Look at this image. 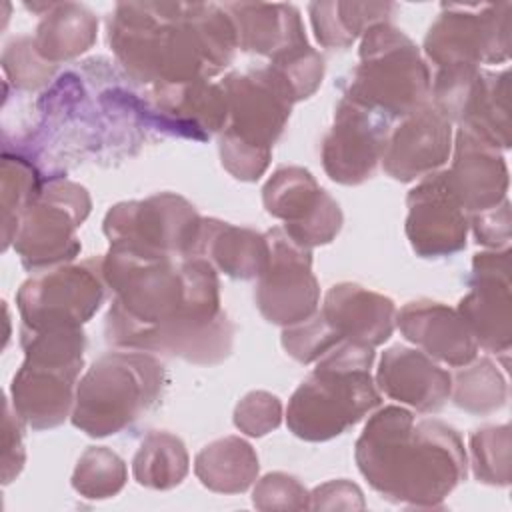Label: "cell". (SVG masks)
<instances>
[{
    "label": "cell",
    "mask_w": 512,
    "mask_h": 512,
    "mask_svg": "<svg viewBox=\"0 0 512 512\" xmlns=\"http://www.w3.org/2000/svg\"><path fill=\"white\" fill-rule=\"evenodd\" d=\"M102 274L114 294L104 322L108 344L200 366L230 356L234 324L222 308L218 272L208 260L144 256L110 246Z\"/></svg>",
    "instance_id": "1"
},
{
    "label": "cell",
    "mask_w": 512,
    "mask_h": 512,
    "mask_svg": "<svg viewBox=\"0 0 512 512\" xmlns=\"http://www.w3.org/2000/svg\"><path fill=\"white\" fill-rule=\"evenodd\" d=\"M106 40L128 76L150 88L210 80L238 50L234 22L214 2H118Z\"/></svg>",
    "instance_id": "2"
},
{
    "label": "cell",
    "mask_w": 512,
    "mask_h": 512,
    "mask_svg": "<svg viewBox=\"0 0 512 512\" xmlns=\"http://www.w3.org/2000/svg\"><path fill=\"white\" fill-rule=\"evenodd\" d=\"M360 474L384 500L438 508L466 480L468 456L456 428L416 418L402 404L376 410L354 446Z\"/></svg>",
    "instance_id": "3"
},
{
    "label": "cell",
    "mask_w": 512,
    "mask_h": 512,
    "mask_svg": "<svg viewBox=\"0 0 512 512\" xmlns=\"http://www.w3.org/2000/svg\"><path fill=\"white\" fill-rule=\"evenodd\" d=\"M374 358V348L340 342L316 360L288 400V430L306 442H326L378 408L382 396L370 374Z\"/></svg>",
    "instance_id": "4"
},
{
    "label": "cell",
    "mask_w": 512,
    "mask_h": 512,
    "mask_svg": "<svg viewBox=\"0 0 512 512\" xmlns=\"http://www.w3.org/2000/svg\"><path fill=\"white\" fill-rule=\"evenodd\" d=\"M166 384V370L154 354L108 352L78 380L70 422L92 438L120 434L158 406Z\"/></svg>",
    "instance_id": "5"
},
{
    "label": "cell",
    "mask_w": 512,
    "mask_h": 512,
    "mask_svg": "<svg viewBox=\"0 0 512 512\" xmlns=\"http://www.w3.org/2000/svg\"><path fill=\"white\" fill-rule=\"evenodd\" d=\"M24 362L10 384V402L32 430L64 424L74 408L78 376L84 366L82 326L44 330L20 328Z\"/></svg>",
    "instance_id": "6"
},
{
    "label": "cell",
    "mask_w": 512,
    "mask_h": 512,
    "mask_svg": "<svg viewBox=\"0 0 512 512\" xmlns=\"http://www.w3.org/2000/svg\"><path fill=\"white\" fill-rule=\"evenodd\" d=\"M360 62L340 80L342 98L390 120L430 104L432 76L420 48L392 22L372 24L360 38Z\"/></svg>",
    "instance_id": "7"
},
{
    "label": "cell",
    "mask_w": 512,
    "mask_h": 512,
    "mask_svg": "<svg viewBox=\"0 0 512 512\" xmlns=\"http://www.w3.org/2000/svg\"><path fill=\"white\" fill-rule=\"evenodd\" d=\"M220 86L228 100V122L218 136L220 162L236 180L256 182L270 164L294 102L268 68L230 72Z\"/></svg>",
    "instance_id": "8"
},
{
    "label": "cell",
    "mask_w": 512,
    "mask_h": 512,
    "mask_svg": "<svg viewBox=\"0 0 512 512\" xmlns=\"http://www.w3.org/2000/svg\"><path fill=\"white\" fill-rule=\"evenodd\" d=\"M92 208L90 194L68 178H48L18 220L14 250L26 270L70 264L82 250L78 228Z\"/></svg>",
    "instance_id": "9"
},
{
    "label": "cell",
    "mask_w": 512,
    "mask_h": 512,
    "mask_svg": "<svg viewBox=\"0 0 512 512\" xmlns=\"http://www.w3.org/2000/svg\"><path fill=\"white\" fill-rule=\"evenodd\" d=\"M202 216L176 192H158L144 200L114 204L102 222L110 246L134 250L144 256H194Z\"/></svg>",
    "instance_id": "10"
},
{
    "label": "cell",
    "mask_w": 512,
    "mask_h": 512,
    "mask_svg": "<svg viewBox=\"0 0 512 512\" xmlns=\"http://www.w3.org/2000/svg\"><path fill=\"white\" fill-rule=\"evenodd\" d=\"M106 292L102 256L42 270L16 292L20 328L84 326L104 304Z\"/></svg>",
    "instance_id": "11"
},
{
    "label": "cell",
    "mask_w": 512,
    "mask_h": 512,
    "mask_svg": "<svg viewBox=\"0 0 512 512\" xmlns=\"http://www.w3.org/2000/svg\"><path fill=\"white\" fill-rule=\"evenodd\" d=\"M424 36V56L436 68L500 64L510 58V2L442 4Z\"/></svg>",
    "instance_id": "12"
},
{
    "label": "cell",
    "mask_w": 512,
    "mask_h": 512,
    "mask_svg": "<svg viewBox=\"0 0 512 512\" xmlns=\"http://www.w3.org/2000/svg\"><path fill=\"white\" fill-rule=\"evenodd\" d=\"M508 70L478 66L438 68L430 86V104L454 126L472 132L498 150L510 148Z\"/></svg>",
    "instance_id": "13"
},
{
    "label": "cell",
    "mask_w": 512,
    "mask_h": 512,
    "mask_svg": "<svg viewBox=\"0 0 512 512\" xmlns=\"http://www.w3.org/2000/svg\"><path fill=\"white\" fill-rule=\"evenodd\" d=\"M270 258L256 278L254 302L260 314L276 326H294L316 314L320 286L312 272V248L292 240L282 226L266 232Z\"/></svg>",
    "instance_id": "14"
},
{
    "label": "cell",
    "mask_w": 512,
    "mask_h": 512,
    "mask_svg": "<svg viewBox=\"0 0 512 512\" xmlns=\"http://www.w3.org/2000/svg\"><path fill=\"white\" fill-rule=\"evenodd\" d=\"M266 212L306 248L330 244L344 224L340 204L302 166H282L262 186Z\"/></svg>",
    "instance_id": "15"
},
{
    "label": "cell",
    "mask_w": 512,
    "mask_h": 512,
    "mask_svg": "<svg viewBox=\"0 0 512 512\" xmlns=\"http://www.w3.org/2000/svg\"><path fill=\"white\" fill-rule=\"evenodd\" d=\"M390 130V118L340 96L320 150L328 178L344 186L370 180L382 160Z\"/></svg>",
    "instance_id": "16"
},
{
    "label": "cell",
    "mask_w": 512,
    "mask_h": 512,
    "mask_svg": "<svg viewBox=\"0 0 512 512\" xmlns=\"http://www.w3.org/2000/svg\"><path fill=\"white\" fill-rule=\"evenodd\" d=\"M404 232L420 258H444L466 246L470 216L460 204L448 172L436 170L406 196Z\"/></svg>",
    "instance_id": "17"
},
{
    "label": "cell",
    "mask_w": 512,
    "mask_h": 512,
    "mask_svg": "<svg viewBox=\"0 0 512 512\" xmlns=\"http://www.w3.org/2000/svg\"><path fill=\"white\" fill-rule=\"evenodd\" d=\"M468 288L458 302V314L478 346L488 352L508 354L512 344L510 248L474 254Z\"/></svg>",
    "instance_id": "18"
},
{
    "label": "cell",
    "mask_w": 512,
    "mask_h": 512,
    "mask_svg": "<svg viewBox=\"0 0 512 512\" xmlns=\"http://www.w3.org/2000/svg\"><path fill=\"white\" fill-rule=\"evenodd\" d=\"M450 154L452 124L426 104L392 126L380 164L392 180L406 184L442 170Z\"/></svg>",
    "instance_id": "19"
},
{
    "label": "cell",
    "mask_w": 512,
    "mask_h": 512,
    "mask_svg": "<svg viewBox=\"0 0 512 512\" xmlns=\"http://www.w3.org/2000/svg\"><path fill=\"white\" fill-rule=\"evenodd\" d=\"M388 398L422 414H434L446 406L452 390V374L418 348L394 344L382 352L374 378Z\"/></svg>",
    "instance_id": "20"
},
{
    "label": "cell",
    "mask_w": 512,
    "mask_h": 512,
    "mask_svg": "<svg viewBox=\"0 0 512 512\" xmlns=\"http://www.w3.org/2000/svg\"><path fill=\"white\" fill-rule=\"evenodd\" d=\"M396 326L408 342L452 368L466 366L478 356L476 338L458 310L448 304L428 298L406 302L396 312Z\"/></svg>",
    "instance_id": "21"
},
{
    "label": "cell",
    "mask_w": 512,
    "mask_h": 512,
    "mask_svg": "<svg viewBox=\"0 0 512 512\" xmlns=\"http://www.w3.org/2000/svg\"><path fill=\"white\" fill-rule=\"evenodd\" d=\"M318 312L342 342L376 348L392 336L398 310L394 300L380 292L356 282H338L324 294Z\"/></svg>",
    "instance_id": "22"
},
{
    "label": "cell",
    "mask_w": 512,
    "mask_h": 512,
    "mask_svg": "<svg viewBox=\"0 0 512 512\" xmlns=\"http://www.w3.org/2000/svg\"><path fill=\"white\" fill-rule=\"evenodd\" d=\"M452 146V164L446 172L468 216L504 202L510 178L502 152L462 128Z\"/></svg>",
    "instance_id": "23"
},
{
    "label": "cell",
    "mask_w": 512,
    "mask_h": 512,
    "mask_svg": "<svg viewBox=\"0 0 512 512\" xmlns=\"http://www.w3.org/2000/svg\"><path fill=\"white\" fill-rule=\"evenodd\" d=\"M222 8L234 22L242 52L274 58L292 46L308 42L300 10L294 4L224 2Z\"/></svg>",
    "instance_id": "24"
},
{
    "label": "cell",
    "mask_w": 512,
    "mask_h": 512,
    "mask_svg": "<svg viewBox=\"0 0 512 512\" xmlns=\"http://www.w3.org/2000/svg\"><path fill=\"white\" fill-rule=\"evenodd\" d=\"M194 256L208 260L216 272L234 280H254L268 266L270 244L266 234L258 230L202 218Z\"/></svg>",
    "instance_id": "25"
},
{
    "label": "cell",
    "mask_w": 512,
    "mask_h": 512,
    "mask_svg": "<svg viewBox=\"0 0 512 512\" xmlns=\"http://www.w3.org/2000/svg\"><path fill=\"white\" fill-rule=\"evenodd\" d=\"M150 96L166 124L186 130L192 138H198L196 132H202L204 138L214 132L220 134L228 122V100L220 82L196 80L158 86L152 88Z\"/></svg>",
    "instance_id": "26"
},
{
    "label": "cell",
    "mask_w": 512,
    "mask_h": 512,
    "mask_svg": "<svg viewBox=\"0 0 512 512\" xmlns=\"http://www.w3.org/2000/svg\"><path fill=\"white\" fill-rule=\"evenodd\" d=\"M98 36V18L78 2H48L36 34L34 48L52 66L74 60L92 48Z\"/></svg>",
    "instance_id": "27"
},
{
    "label": "cell",
    "mask_w": 512,
    "mask_h": 512,
    "mask_svg": "<svg viewBox=\"0 0 512 512\" xmlns=\"http://www.w3.org/2000/svg\"><path fill=\"white\" fill-rule=\"evenodd\" d=\"M258 454L242 436H222L208 442L194 458L200 484L218 494H242L258 480Z\"/></svg>",
    "instance_id": "28"
},
{
    "label": "cell",
    "mask_w": 512,
    "mask_h": 512,
    "mask_svg": "<svg viewBox=\"0 0 512 512\" xmlns=\"http://www.w3.org/2000/svg\"><path fill=\"white\" fill-rule=\"evenodd\" d=\"M396 8L394 2L328 0L310 2L308 16L320 46L344 50L362 38L372 24L390 22Z\"/></svg>",
    "instance_id": "29"
},
{
    "label": "cell",
    "mask_w": 512,
    "mask_h": 512,
    "mask_svg": "<svg viewBox=\"0 0 512 512\" xmlns=\"http://www.w3.org/2000/svg\"><path fill=\"white\" fill-rule=\"evenodd\" d=\"M190 470L186 444L172 432L152 430L140 442L132 458L134 480L150 490H172Z\"/></svg>",
    "instance_id": "30"
},
{
    "label": "cell",
    "mask_w": 512,
    "mask_h": 512,
    "mask_svg": "<svg viewBox=\"0 0 512 512\" xmlns=\"http://www.w3.org/2000/svg\"><path fill=\"white\" fill-rule=\"evenodd\" d=\"M450 400L468 414H492L508 400L506 376L492 358L476 356L452 374Z\"/></svg>",
    "instance_id": "31"
},
{
    "label": "cell",
    "mask_w": 512,
    "mask_h": 512,
    "mask_svg": "<svg viewBox=\"0 0 512 512\" xmlns=\"http://www.w3.org/2000/svg\"><path fill=\"white\" fill-rule=\"evenodd\" d=\"M38 168L20 154H2V248L14 242L20 214L44 186Z\"/></svg>",
    "instance_id": "32"
},
{
    "label": "cell",
    "mask_w": 512,
    "mask_h": 512,
    "mask_svg": "<svg viewBox=\"0 0 512 512\" xmlns=\"http://www.w3.org/2000/svg\"><path fill=\"white\" fill-rule=\"evenodd\" d=\"M128 480L126 462L108 446L86 448L72 472V488L88 500H106L116 496Z\"/></svg>",
    "instance_id": "33"
},
{
    "label": "cell",
    "mask_w": 512,
    "mask_h": 512,
    "mask_svg": "<svg viewBox=\"0 0 512 512\" xmlns=\"http://www.w3.org/2000/svg\"><path fill=\"white\" fill-rule=\"evenodd\" d=\"M470 466L474 478L488 486H508L512 478V430L490 424L470 434Z\"/></svg>",
    "instance_id": "34"
},
{
    "label": "cell",
    "mask_w": 512,
    "mask_h": 512,
    "mask_svg": "<svg viewBox=\"0 0 512 512\" xmlns=\"http://www.w3.org/2000/svg\"><path fill=\"white\" fill-rule=\"evenodd\" d=\"M278 80L288 98L296 104L310 98L324 78V58L308 42L292 46L274 58L266 66Z\"/></svg>",
    "instance_id": "35"
},
{
    "label": "cell",
    "mask_w": 512,
    "mask_h": 512,
    "mask_svg": "<svg viewBox=\"0 0 512 512\" xmlns=\"http://www.w3.org/2000/svg\"><path fill=\"white\" fill-rule=\"evenodd\" d=\"M2 68L8 82L18 90H38L56 74V66L40 58L30 36H16L4 46Z\"/></svg>",
    "instance_id": "36"
},
{
    "label": "cell",
    "mask_w": 512,
    "mask_h": 512,
    "mask_svg": "<svg viewBox=\"0 0 512 512\" xmlns=\"http://www.w3.org/2000/svg\"><path fill=\"white\" fill-rule=\"evenodd\" d=\"M284 408L276 394L266 390H252L240 398L234 408V426L250 436L262 438L282 424Z\"/></svg>",
    "instance_id": "37"
},
{
    "label": "cell",
    "mask_w": 512,
    "mask_h": 512,
    "mask_svg": "<svg viewBox=\"0 0 512 512\" xmlns=\"http://www.w3.org/2000/svg\"><path fill=\"white\" fill-rule=\"evenodd\" d=\"M252 504L258 510H308L310 492L292 474L268 472L254 482Z\"/></svg>",
    "instance_id": "38"
},
{
    "label": "cell",
    "mask_w": 512,
    "mask_h": 512,
    "mask_svg": "<svg viewBox=\"0 0 512 512\" xmlns=\"http://www.w3.org/2000/svg\"><path fill=\"white\" fill-rule=\"evenodd\" d=\"M24 420L16 414L10 398H4L2 418V484H10L26 464Z\"/></svg>",
    "instance_id": "39"
},
{
    "label": "cell",
    "mask_w": 512,
    "mask_h": 512,
    "mask_svg": "<svg viewBox=\"0 0 512 512\" xmlns=\"http://www.w3.org/2000/svg\"><path fill=\"white\" fill-rule=\"evenodd\" d=\"M470 228L480 246L490 250L510 248V202L508 198L494 208L470 216Z\"/></svg>",
    "instance_id": "40"
},
{
    "label": "cell",
    "mask_w": 512,
    "mask_h": 512,
    "mask_svg": "<svg viewBox=\"0 0 512 512\" xmlns=\"http://www.w3.org/2000/svg\"><path fill=\"white\" fill-rule=\"evenodd\" d=\"M362 490L346 480H328L310 492V510H364Z\"/></svg>",
    "instance_id": "41"
}]
</instances>
